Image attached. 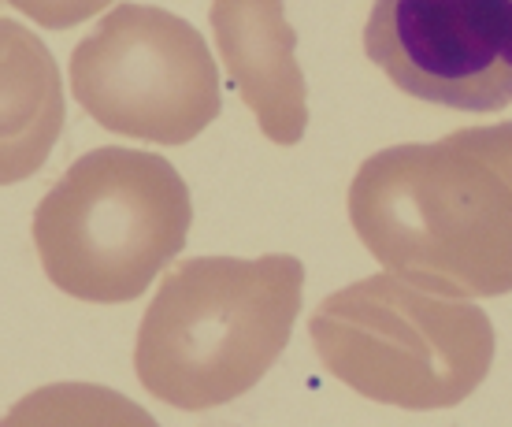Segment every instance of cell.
Instances as JSON below:
<instances>
[{"label": "cell", "instance_id": "cell-6", "mask_svg": "<svg viewBox=\"0 0 512 427\" xmlns=\"http://www.w3.org/2000/svg\"><path fill=\"white\" fill-rule=\"evenodd\" d=\"M364 52L412 101L457 112L512 104V0H375Z\"/></svg>", "mask_w": 512, "mask_h": 427}, {"label": "cell", "instance_id": "cell-2", "mask_svg": "<svg viewBox=\"0 0 512 427\" xmlns=\"http://www.w3.org/2000/svg\"><path fill=\"white\" fill-rule=\"evenodd\" d=\"M301 290L305 264L290 253L175 264L138 327L141 387L182 413H205L249 394L286 350Z\"/></svg>", "mask_w": 512, "mask_h": 427}, {"label": "cell", "instance_id": "cell-1", "mask_svg": "<svg viewBox=\"0 0 512 427\" xmlns=\"http://www.w3.org/2000/svg\"><path fill=\"white\" fill-rule=\"evenodd\" d=\"M349 223L386 272L427 294H512V119L368 156Z\"/></svg>", "mask_w": 512, "mask_h": 427}, {"label": "cell", "instance_id": "cell-3", "mask_svg": "<svg viewBox=\"0 0 512 427\" xmlns=\"http://www.w3.org/2000/svg\"><path fill=\"white\" fill-rule=\"evenodd\" d=\"M190 223V186L167 156L104 145L78 156L41 197L34 246L56 290L123 305L179 257Z\"/></svg>", "mask_w": 512, "mask_h": 427}, {"label": "cell", "instance_id": "cell-7", "mask_svg": "<svg viewBox=\"0 0 512 427\" xmlns=\"http://www.w3.org/2000/svg\"><path fill=\"white\" fill-rule=\"evenodd\" d=\"M208 19L227 78L260 130L275 145H297L308 127V90L282 0H212Z\"/></svg>", "mask_w": 512, "mask_h": 427}, {"label": "cell", "instance_id": "cell-9", "mask_svg": "<svg viewBox=\"0 0 512 427\" xmlns=\"http://www.w3.org/2000/svg\"><path fill=\"white\" fill-rule=\"evenodd\" d=\"M12 8L34 19V23L49 26V30H67V26H78L101 15L112 0H8Z\"/></svg>", "mask_w": 512, "mask_h": 427}, {"label": "cell", "instance_id": "cell-5", "mask_svg": "<svg viewBox=\"0 0 512 427\" xmlns=\"http://www.w3.org/2000/svg\"><path fill=\"white\" fill-rule=\"evenodd\" d=\"M82 112L123 138L186 145L223 108L219 67L197 26L153 4H116L71 52Z\"/></svg>", "mask_w": 512, "mask_h": 427}, {"label": "cell", "instance_id": "cell-8", "mask_svg": "<svg viewBox=\"0 0 512 427\" xmlns=\"http://www.w3.org/2000/svg\"><path fill=\"white\" fill-rule=\"evenodd\" d=\"M0 427H160L127 394L97 383H49L8 409Z\"/></svg>", "mask_w": 512, "mask_h": 427}, {"label": "cell", "instance_id": "cell-4", "mask_svg": "<svg viewBox=\"0 0 512 427\" xmlns=\"http://www.w3.org/2000/svg\"><path fill=\"white\" fill-rule=\"evenodd\" d=\"M323 368L357 394L397 409H453L483 387L494 324L464 298H438L397 275L334 290L308 320Z\"/></svg>", "mask_w": 512, "mask_h": 427}]
</instances>
